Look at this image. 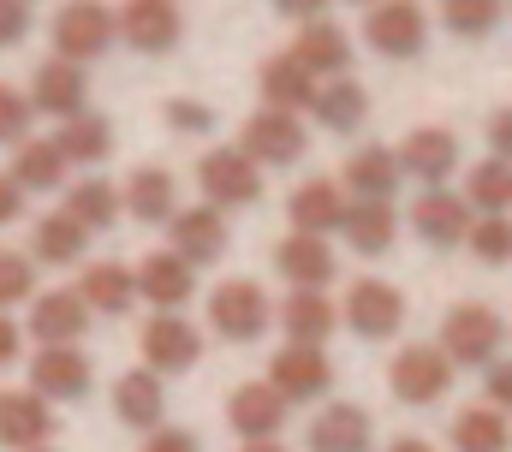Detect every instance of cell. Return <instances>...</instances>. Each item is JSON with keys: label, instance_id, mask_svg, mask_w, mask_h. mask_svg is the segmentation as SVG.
I'll use <instances>...</instances> for the list:
<instances>
[{"label": "cell", "instance_id": "34", "mask_svg": "<svg viewBox=\"0 0 512 452\" xmlns=\"http://www.w3.org/2000/svg\"><path fill=\"white\" fill-rule=\"evenodd\" d=\"M340 232H346V244L358 256H382L387 244H393V232H399V215H393V203H352Z\"/></svg>", "mask_w": 512, "mask_h": 452}, {"label": "cell", "instance_id": "3", "mask_svg": "<svg viewBox=\"0 0 512 452\" xmlns=\"http://www.w3.org/2000/svg\"><path fill=\"white\" fill-rule=\"evenodd\" d=\"M197 185H203V197L215 209H251L256 197H262V167H256L245 149L221 143V149H209L197 161Z\"/></svg>", "mask_w": 512, "mask_h": 452}, {"label": "cell", "instance_id": "1", "mask_svg": "<svg viewBox=\"0 0 512 452\" xmlns=\"http://www.w3.org/2000/svg\"><path fill=\"white\" fill-rule=\"evenodd\" d=\"M114 36H120V12H108L102 0H66V6L54 12V54L72 60V66L108 54Z\"/></svg>", "mask_w": 512, "mask_h": 452}, {"label": "cell", "instance_id": "4", "mask_svg": "<svg viewBox=\"0 0 512 452\" xmlns=\"http://www.w3.org/2000/svg\"><path fill=\"white\" fill-rule=\"evenodd\" d=\"M501 339H507V322L489 310V304H459V310H447V322H441V351L453 357V369L459 363H495V351H501Z\"/></svg>", "mask_w": 512, "mask_h": 452}, {"label": "cell", "instance_id": "49", "mask_svg": "<svg viewBox=\"0 0 512 452\" xmlns=\"http://www.w3.org/2000/svg\"><path fill=\"white\" fill-rule=\"evenodd\" d=\"M18 345H24V334H18V322H12V316L0 310V369H6V363H18Z\"/></svg>", "mask_w": 512, "mask_h": 452}, {"label": "cell", "instance_id": "31", "mask_svg": "<svg viewBox=\"0 0 512 452\" xmlns=\"http://www.w3.org/2000/svg\"><path fill=\"white\" fill-rule=\"evenodd\" d=\"M66 155H60V143L54 137H24L18 143V155H12V179L24 185V191H54V185H66Z\"/></svg>", "mask_w": 512, "mask_h": 452}, {"label": "cell", "instance_id": "42", "mask_svg": "<svg viewBox=\"0 0 512 452\" xmlns=\"http://www.w3.org/2000/svg\"><path fill=\"white\" fill-rule=\"evenodd\" d=\"M30 96L24 90H12V84H0V143H24L30 137Z\"/></svg>", "mask_w": 512, "mask_h": 452}, {"label": "cell", "instance_id": "51", "mask_svg": "<svg viewBox=\"0 0 512 452\" xmlns=\"http://www.w3.org/2000/svg\"><path fill=\"white\" fill-rule=\"evenodd\" d=\"M387 452H435V447H429V441H417V435H405V441H393Z\"/></svg>", "mask_w": 512, "mask_h": 452}, {"label": "cell", "instance_id": "12", "mask_svg": "<svg viewBox=\"0 0 512 452\" xmlns=\"http://www.w3.org/2000/svg\"><path fill=\"white\" fill-rule=\"evenodd\" d=\"M471 203L465 197H453V191H441V185H429L417 203H411V226H417V238L423 244H435V250H453V244H465L471 238Z\"/></svg>", "mask_w": 512, "mask_h": 452}, {"label": "cell", "instance_id": "6", "mask_svg": "<svg viewBox=\"0 0 512 452\" xmlns=\"http://www.w3.org/2000/svg\"><path fill=\"white\" fill-rule=\"evenodd\" d=\"M423 36H429V18L417 0H376L370 18H364V42L387 54V60H411L423 54Z\"/></svg>", "mask_w": 512, "mask_h": 452}, {"label": "cell", "instance_id": "39", "mask_svg": "<svg viewBox=\"0 0 512 452\" xmlns=\"http://www.w3.org/2000/svg\"><path fill=\"white\" fill-rule=\"evenodd\" d=\"M501 12H507V0H441V24L453 36H489L501 24Z\"/></svg>", "mask_w": 512, "mask_h": 452}, {"label": "cell", "instance_id": "52", "mask_svg": "<svg viewBox=\"0 0 512 452\" xmlns=\"http://www.w3.org/2000/svg\"><path fill=\"white\" fill-rule=\"evenodd\" d=\"M245 452H286V447H274V441H245Z\"/></svg>", "mask_w": 512, "mask_h": 452}, {"label": "cell", "instance_id": "40", "mask_svg": "<svg viewBox=\"0 0 512 452\" xmlns=\"http://www.w3.org/2000/svg\"><path fill=\"white\" fill-rule=\"evenodd\" d=\"M465 244H471V256H477V262L501 268V262H512V221H507V215H477Z\"/></svg>", "mask_w": 512, "mask_h": 452}, {"label": "cell", "instance_id": "10", "mask_svg": "<svg viewBox=\"0 0 512 452\" xmlns=\"http://www.w3.org/2000/svg\"><path fill=\"white\" fill-rule=\"evenodd\" d=\"M197 357H203V334H197L185 316H173V310L149 316V328H143V369H155V375H185Z\"/></svg>", "mask_w": 512, "mask_h": 452}, {"label": "cell", "instance_id": "15", "mask_svg": "<svg viewBox=\"0 0 512 452\" xmlns=\"http://www.w3.org/2000/svg\"><path fill=\"white\" fill-rule=\"evenodd\" d=\"M292 60L310 72V78H346L352 72V36L328 18H310L298 24V42H292Z\"/></svg>", "mask_w": 512, "mask_h": 452}, {"label": "cell", "instance_id": "11", "mask_svg": "<svg viewBox=\"0 0 512 452\" xmlns=\"http://www.w3.org/2000/svg\"><path fill=\"white\" fill-rule=\"evenodd\" d=\"M90 381H96V363L78 345H42L30 357V393L42 399H84Z\"/></svg>", "mask_w": 512, "mask_h": 452}, {"label": "cell", "instance_id": "38", "mask_svg": "<svg viewBox=\"0 0 512 452\" xmlns=\"http://www.w3.org/2000/svg\"><path fill=\"white\" fill-rule=\"evenodd\" d=\"M465 203H471L477 215H507V209H512V161H501V155H489L483 167H471Z\"/></svg>", "mask_w": 512, "mask_h": 452}, {"label": "cell", "instance_id": "30", "mask_svg": "<svg viewBox=\"0 0 512 452\" xmlns=\"http://www.w3.org/2000/svg\"><path fill=\"white\" fill-rule=\"evenodd\" d=\"M399 149H382V143H370V149H358L352 161H346V185H352V197L358 203H387L393 191H399Z\"/></svg>", "mask_w": 512, "mask_h": 452}, {"label": "cell", "instance_id": "29", "mask_svg": "<svg viewBox=\"0 0 512 452\" xmlns=\"http://www.w3.org/2000/svg\"><path fill=\"white\" fill-rule=\"evenodd\" d=\"M78 298L96 310V316H126L137 304V274L126 262H90L84 280H78Z\"/></svg>", "mask_w": 512, "mask_h": 452}, {"label": "cell", "instance_id": "2", "mask_svg": "<svg viewBox=\"0 0 512 452\" xmlns=\"http://www.w3.org/2000/svg\"><path fill=\"white\" fill-rule=\"evenodd\" d=\"M268 322H274V304H268V292L256 280H221L209 292V328L221 339L251 345V339L268 334Z\"/></svg>", "mask_w": 512, "mask_h": 452}, {"label": "cell", "instance_id": "32", "mask_svg": "<svg viewBox=\"0 0 512 452\" xmlns=\"http://www.w3.org/2000/svg\"><path fill=\"white\" fill-rule=\"evenodd\" d=\"M60 155L72 161V167H96V161H108V149H114V131H108V119L102 113H72V119H60Z\"/></svg>", "mask_w": 512, "mask_h": 452}, {"label": "cell", "instance_id": "37", "mask_svg": "<svg viewBox=\"0 0 512 452\" xmlns=\"http://www.w3.org/2000/svg\"><path fill=\"white\" fill-rule=\"evenodd\" d=\"M126 203H120V191L108 185V179H78L72 191H66V215L84 226V232H102V226H114Z\"/></svg>", "mask_w": 512, "mask_h": 452}, {"label": "cell", "instance_id": "24", "mask_svg": "<svg viewBox=\"0 0 512 452\" xmlns=\"http://www.w3.org/2000/svg\"><path fill=\"white\" fill-rule=\"evenodd\" d=\"M280 328L292 345H328V334L340 328V304H328V292L292 286V298L280 304Z\"/></svg>", "mask_w": 512, "mask_h": 452}, {"label": "cell", "instance_id": "17", "mask_svg": "<svg viewBox=\"0 0 512 452\" xmlns=\"http://www.w3.org/2000/svg\"><path fill=\"white\" fill-rule=\"evenodd\" d=\"M227 423H233V435H245V441H274L280 423H286V399H280L268 381H245V387H233V399H227Z\"/></svg>", "mask_w": 512, "mask_h": 452}, {"label": "cell", "instance_id": "54", "mask_svg": "<svg viewBox=\"0 0 512 452\" xmlns=\"http://www.w3.org/2000/svg\"><path fill=\"white\" fill-rule=\"evenodd\" d=\"M36 452H48V447H36Z\"/></svg>", "mask_w": 512, "mask_h": 452}, {"label": "cell", "instance_id": "35", "mask_svg": "<svg viewBox=\"0 0 512 452\" xmlns=\"http://www.w3.org/2000/svg\"><path fill=\"white\" fill-rule=\"evenodd\" d=\"M453 447L459 452H507L512 447L507 411H495V405H471V411H459V417H453Z\"/></svg>", "mask_w": 512, "mask_h": 452}, {"label": "cell", "instance_id": "16", "mask_svg": "<svg viewBox=\"0 0 512 452\" xmlns=\"http://www.w3.org/2000/svg\"><path fill=\"white\" fill-rule=\"evenodd\" d=\"M191 286H197V268L179 250H155V256L137 262V298L155 304V310H179L191 298Z\"/></svg>", "mask_w": 512, "mask_h": 452}, {"label": "cell", "instance_id": "45", "mask_svg": "<svg viewBox=\"0 0 512 452\" xmlns=\"http://www.w3.org/2000/svg\"><path fill=\"white\" fill-rule=\"evenodd\" d=\"M483 393H489V405H495V411H512V357H495V363H489Z\"/></svg>", "mask_w": 512, "mask_h": 452}, {"label": "cell", "instance_id": "14", "mask_svg": "<svg viewBox=\"0 0 512 452\" xmlns=\"http://www.w3.org/2000/svg\"><path fill=\"white\" fill-rule=\"evenodd\" d=\"M167 250H179L191 268H203V262H215L221 250H227V215L215 209V203H197V209H179L173 221H167Z\"/></svg>", "mask_w": 512, "mask_h": 452}, {"label": "cell", "instance_id": "25", "mask_svg": "<svg viewBox=\"0 0 512 452\" xmlns=\"http://www.w3.org/2000/svg\"><path fill=\"white\" fill-rule=\"evenodd\" d=\"M256 90H262V108H280V113H304L316 102V78L292 60V54H274V60H262V72H256Z\"/></svg>", "mask_w": 512, "mask_h": 452}, {"label": "cell", "instance_id": "53", "mask_svg": "<svg viewBox=\"0 0 512 452\" xmlns=\"http://www.w3.org/2000/svg\"><path fill=\"white\" fill-rule=\"evenodd\" d=\"M358 6H376V0H358Z\"/></svg>", "mask_w": 512, "mask_h": 452}, {"label": "cell", "instance_id": "13", "mask_svg": "<svg viewBox=\"0 0 512 452\" xmlns=\"http://www.w3.org/2000/svg\"><path fill=\"white\" fill-rule=\"evenodd\" d=\"M120 36L137 54H167V48H179L185 18H179L173 0H126L120 6Z\"/></svg>", "mask_w": 512, "mask_h": 452}, {"label": "cell", "instance_id": "46", "mask_svg": "<svg viewBox=\"0 0 512 452\" xmlns=\"http://www.w3.org/2000/svg\"><path fill=\"white\" fill-rule=\"evenodd\" d=\"M143 452H203V441L191 435V429H149V441H143Z\"/></svg>", "mask_w": 512, "mask_h": 452}, {"label": "cell", "instance_id": "8", "mask_svg": "<svg viewBox=\"0 0 512 452\" xmlns=\"http://www.w3.org/2000/svg\"><path fill=\"white\" fill-rule=\"evenodd\" d=\"M304 119L298 113H280V108H262L245 119V137H239V149L251 155L256 167H292L298 155H304Z\"/></svg>", "mask_w": 512, "mask_h": 452}, {"label": "cell", "instance_id": "20", "mask_svg": "<svg viewBox=\"0 0 512 452\" xmlns=\"http://www.w3.org/2000/svg\"><path fill=\"white\" fill-rule=\"evenodd\" d=\"M346 191L334 185V179H304L292 197H286V215H292V232H316V238H328L334 226L346 221Z\"/></svg>", "mask_w": 512, "mask_h": 452}, {"label": "cell", "instance_id": "26", "mask_svg": "<svg viewBox=\"0 0 512 452\" xmlns=\"http://www.w3.org/2000/svg\"><path fill=\"white\" fill-rule=\"evenodd\" d=\"M370 441H376V423L364 405H328L310 423V452H370Z\"/></svg>", "mask_w": 512, "mask_h": 452}, {"label": "cell", "instance_id": "5", "mask_svg": "<svg viewBox=\"0 0 512 452\" xmlns=\"http://www.w3.org/2000/svg\"><path fill=\"white\" fill-rule=\"evenodd\" d=\"M387 387H393L405 405H435V399H447V387H453V357H447L441 345H405V351L393 357V369H387Z\"/></svg>", "mask_w": 512, "mask_h": 452}, {"label": "cell", "instance_id": "19", "mask_svg": "<svg viewBox=\"0 0 512 452\" xmlns=\"http://www.w3.org/2000/svg\"><path fill=\"white\" fill-rule=\"evenodd\" d=\"M30 108L36 113H54V119H72V113H84V72L72 66V60H42L36 72H30Z\"/></svg>", "mask_w": 512, "mask_h": 452}, {"label": "cell", "instance_id": "36", "mask_svg": "<svg viewBox=\"0 0 512 452\" xmlns=\"http://www.w3.org/2000/svg\"><path fill=\"white\" fill-rule=\"evenodd\" d=\"M84 238H90V232L72 221L66 209H60V215H42L36 232H30V256H36V262H48V268H66V262H78V256H84Z\"/></svg>", "mask_w": 512, "mask_h": 452}, {"label": "cell", "instance_id": "33", "mask_svg": "<svg viewBox=\"0 0 512 452\" xmlns=\"http://www.w3.org/2000/svg\"><path fill=\"white\" fill-rule=\"evenodd\" d=\"M310 113H316L328 131H358V125H364V113H370V96H364V84H358V78H328V84L316 90Z\"/></svg>", "mask_w": 512, "mask_h": 452}, {"label": "cell", "instance_id": "23", "mask_svg": "<svg viewBox=\"0 0 512 452\" xmlns=\"http://www.w3.org/2000/svg\"><path fill=\"white\" fill-rule=\"evenodd\" d=\"M399 167H405L411 179H423V185H441V179L459 167V137L441 131V125H423V131H411V137L399 143Z\"/></svg>", "mask_w": 512, "mask_h": 452}, {"label": "cell", "instance_id": "47", "mask_svg": "<svg viewBox=\"0 0 512 452\" xmlns=\"http://www.w3.org/2000/svg\"><path fill=\"white\" fill-rule=\"evenodd\" d=\"M18 215H24V185L12 173H0V226H12Z\"/></svg>", "mask_w": 512, "mask_h": 452}, {"label": "cell", "instance_id": "43", "mask_svg": "<svg viewBox=\"0 0 512 452\" xmlns=\"http://www.w3.org/2000/svg\"><path fill=\"white\" fill-rule=\"evenodd\" d=\"M167 125H173V131L203 137V131L215 125V108H209V102H185V96H173V102H167Z\"/></svg>", "mask_w": 512, "mask_h": 452}, {"label": "cell", "instance_id": "44", "mask_svg": "<svg viewBox=\"0 0 512 452\" xmlns=\"http://www.w3.org/2000/svg\"><path fill=\"white\" fill-rule=\"evenodd\" d=\"M30 30V0H0V48H18Z\"/></svg>", "mask_w": 512, "mask_h": 452}, {"label": "cell", "instance_id": "28", "mask_svg": "<svg viewBox=\"0 0 512 452\" xmlns=\"http://www.w3.org/2000/svg\"><path fill=\"white\" fill-rule=\"evenodd\" d=\"M120 203H126V215L137 221H173L179 215V185H173V173L167 167H137L126 179V191H120Z\"/></svg>", "mask_w": 512, "mask_h": 452}, {"label": "cell", "instance_id": "48", "mask_svg": "<svg viewBox=\"0 0 512 452\" xmlns=\"http://www.w3.org/2000/svg\"><path fill=\"white\" fill-rule=\"evenodd\" d=\"M489 155L512 161V108H501L495 119H489Z\"/></svg>", "mask_w": 512, "mask_h": 452}, {"label": "cell", "instance_id": "41", "mask_svg": "<svg viewBox=\"0 0 512 452\" xmlns=\"http://www.w3.org/2000/svg\"><path fill=\"white\" fill-rule=\"evenodd\" d=\"M30 292H36V262L18 250H0V310L30 304Z\"/></svg>", "mask_w": 512, "mask_h": 452}, {"label": "cell", "instance_id": "9", "mask_svg": "<svg viewBox=\"0 0 512 452\" xmlns=\"http://www.w3.org/2000/svg\"><path fill=\"white\" fill-rule=\"evenodd\" d=\"M268 387L286 399V405H304V399H322L334 387V363L322 345H286L274 363H268Z\"/></svg>", "mask_w": 512, "mask_h": 452}, {"label": "cell", "instance_id": "21", "mask_svg": "<svg viewBox=\"0 0 512 452\" xmlns=\"http://www.w3.org/2000/svg\"><path fill=\"white\" fill-rule=\"evenodd\" d=\"M90 328V304L78 292H42L30 304V334L36 345H78Z\"/></svg>", "mask_w": 512, "mask_h": 452}, {"label": "cell", "instance_id": "22", "mask_svg": "<svg viewBox=\"0 0 512 452\" xmlns=\"http://www.w3.org/2000/svg\"><path fill=\"white\" fill-rule=\"evenodd\" d=\"M54 435V411L42 405V393H0V441L12 452H36Z\"/></svg>", "mask_w": 512, "mask_h": 452}, {"label": "cell", "instance_id": "27", "mask_svg": "<svg viewBox=\"0 0 512 452\" xmlns=\"http://www.w3.org/2000/svg\"><path fill=\"white\" fill-rule=\"evenodd\" d=\"M161 411H167V393H161V375L155 369H126L114 381V417L131 429H161Z\"/></svg>", "mask_w": 512, "mask_h": 452}, {"label": "cell", "instance_id": "7", "mask_svg": "<svg viewBox=\"0 0 512 452\" xmlns=\"http://www.w3.org/2000/svg\"><path fill=\"white\" fill-rule=\"evenodd\" d=\"M340 322L358 339H393L405 322V292L387 286V280H352L346 304H340Z\"/></svg>", "mask_w": 512, "mask_h": 452}, {"label": "cell", "instance_id": "50", "mask_svg": "<svg viewBox=\"0 0 512 452\" xmlns=\"http://www.w3.org/2000/svg\"><path fill=\"white\" fill-rule=\"evenodd\" d=\"M274 12H286V18H298V24H310V18H322V12H328V0H274Z\"/></svg>", "mask_w": 512, "mask_h": 452}, {"label": "cell", "instance_id": "18", "mask_svg": "<svg viewBox=\"0 0 512 452\" xmlns=\"http://www.w3.org/2000/svg\"><path fill=\"white\" fill-rule=\"evenodd\" d=\"M274 268L292 280V286H310V292H328V280H334V250H328V238H316V232H292V238H280L274 244Z\"/></svg>", "mask_w": 512, "mask_h": 452}]
</instances>
